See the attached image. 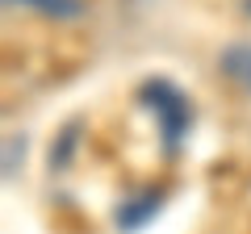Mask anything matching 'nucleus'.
Masks as SVG:
<instances>
[{
    "label": "nucleus",
    "instance_id": "nucleus-4",
    "mask_svg": "<svg viewBox=\"0 0 251 234\" xmlns=\"http://www.w3.org/2000/svg\"><path fill=\"white\" fill-rule=\"evenodd\" d=\"M21 155H25V134H9L4 138V180L21 171Z\"/></svg>",
    "mask_w": 251,
    "mask_h": 234
},
{
    "label": "nucleus",
    "instance_id": "nucleus-2",
    "mask_svg": "<svg viewBox=\"0 0 251 234\" xmlns=\"http://www.w3.org/2000/svg\"><path fill=\"white\" fill-rule=\"evenodd\" d=\"M218 75L234 92L251 96V38H234V42H226L218 50Z\"/></svg>",
    "mask_w": 251,
    "mask_h": 234
},
{
    "label": "nucleus",
    "instance_id": "nucleus-1",
    "mask_svg": "<svg viewBox=\"0 0 251 234\" xmlns=\"http://www.w3.org/2000/svg\"><path fill=\"white\" fill-rule=\"evenodd\" d=\"M143 96H147L143 105L151 109L155 121H159L163 146H168V151H176V146L184 142V134H188V96H184V92H176L172 84H163V80L147 84Z\"/></svg>",
    "mask_w": 251,
    "mask_h": 234
},
{
    "label": "nucleus",
    "instance_id": "nucleus-3",
    "mask_svg": "<svg viewBox=\"0 0 251 234\" xmlns=\"http://www.w3.org/2000/svg\"><path fill=\"white\" fill-rule=\"evenodd\" d=\"M4 4L34 13V17H46V21H75L88 13V0H4Z\"/></svg>",
    "mask_w": 251,
    "mask_h": 234
},
{
    "label": "nucleus",
    "instance_id": "nucleus-5",
    "mask_svg": "<svg viewBox=\"0 0 251 234\" xmlns=\"http://www.w3.org/2000/svg\"><path fill=\"white\" fill-rule=\"evenodd\" d=\"M243 13H247V17H251V0H243Z\"/></svg>",
    "mask_w": 251,
    "mask_h": 234
}]
</instances>
